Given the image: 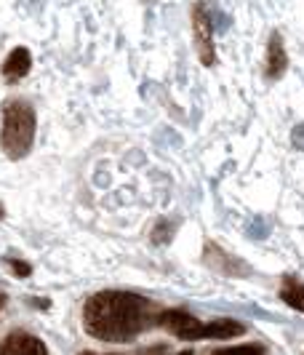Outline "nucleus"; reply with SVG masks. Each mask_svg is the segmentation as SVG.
<instances>
[{"mask_svg":"<svg viewBox=\"0 0 304 355\" xmlns=\"http://www.w3.org/2000/svg\"><path fill=\"white\" fill-rule=\"evenodd\" d=\"M294 144H296L299 150H304V123L294 128Z\"/></svg>","mask_w":304,"mask_h":355,"instance_id":"nucleus-13","label":"nucleus"},{"mask_svg":"<svg viewBox=\"0 0 304 355\" xmlns=\"http://www.w3.org/2000/svg\"><path fill=\"white\" fill-rule=\"evenodd\" d=\"M161 307L131 291H99L83 304V329L99 342L120 345L158 326Z\"/></svg>","mask_w":304,"mask_h":355,"instance_id":"nucleus-1","label":"nucleus"},{"mask_svg":"<svg viewBox=\"0 0 304 355\" xmlns=\"http://www.w3.org/2000/svg\"><path fill=\"white\" fill-rule=\"evenodd\" d=\"M6 265L14 270V275H17V278H30V275H33V265H30V262H21V259L8 257V259H6Z\"/></svg>","mask_w":304,"mask_h":355,"instance_id":"nucleus-11","label":"nucleus"},{"mask_svg":"<svg viewBox=\"0 0 304 355\" xmlns=\"http://www.w3.org/2000/svg\"><path fill=\"white\" fill-rule=\"evenodd\" d=\"M216 353H267L265 345H238V347H219Z\"/></svg>","mask_w":304,"mask_h":355,"instance_id":"nucleus-12","label":"nucleus"},{"mask_svg":"<svg viewBox=\"0 0 304 355\" xmlns=\"http://www.w3.org/2000/svg\"><path fill=\"white\" fill-rule=\"evenodd\" d=\"M280 300L288 304V307H294V310H299L304 313V284L302 281H296V278H283V284H280Z\"/></svg>","mask_w":304,"mask_h":355,"instance_id":"nucleus-9","label":"nucleus"},{"mask_svg":"<svg viewBox=\"0 0 304 355\" xmlns=\"http://www.w3.org/2000/svg\"><path fill=\"white\" fill-rule=\"evenodd\" d=\"M30 70H33V56H30V51H27L24 46H19V49H14V51L8 53L6 62H3V67H0L3 78H6L8 83L21 80Z\"/></svg>","mask_w":304,"mask_h":355,"instance_id":"nucleus-8","label":"nucleus"},{"mask_svg":"<svg viewBox=\"0 0 304 355\" xmlns=\"http://www.w3.org/2000/svg\"><path fill=\"white\" fill-rule=\"evenodd\" d=\"M0 219H3V206H0Z\"/></svg>","mask_w":304,"mask_h":355,"instance_id":"nucleus-15","label":"nucleus"},{"mask_svg":"<svg viewBox=\"0 0 304 355\" xmlns=\"http://www.w3.org/2000/svg\"><path fill=\"white\" fill-rule=\"evenodd\" d=\"M158 326L163 331L174 334L187 342H197V339H235L246 334V326L240 320L233 318H216L211 323L197 320L193 313L181 310V307H171V310H161L158 313Z\"/></svg>","mask_w":304,"mask_h":355,"instance_id":"nucleus-2","label":"nucleus"},{"mask_svg":"<svg viewBox=\"0 0 304 355\" xmlns=\"http://www.w3.org/2000/svg\"><path fill=\"white\" fill-rule=\"evenodd\" d=\"M6 307V294H0V310Z\"/></svg>","mask_w":304,"mask_h":355,"instance_id":"nucleus-14","label":"nucleus"},{"mask_svg":"<svg viewBox=\"0 0 304 355\" xmlns=\"http://www.w3.org/2000/svg\"><path fill=\"white\" fill-rule=\"evenodd\" d=\"M0 353H6V355H46L48 353V347H46L35 334H27V331H11L8 337L3 339Z\"/></svg>","mask_w":304,"mask_h":355,"instance_id":"nucleus-6","label":"nucleus"},{"mask_svg":"<svg viewBox=\"0 0 304 355\" xmlns=\"http://www.w3.org/2000/svg\"><path fill=\"white\" fill-rule=\"evenodd\" d=\"M193 30H195V46L197 59L203 67H214L216 64V49H214V21L211 14L203 3L193 6Z\"/></svg>","mask_w":304,"mask_h":355,"instance_id":"nucleus-4","label":"nucleus"},{"mask_svg":"<svg viewBox=\"0 0 304 355\" xmlns=\"http://www.w3.org/2000/svg\"><path fill=\"white\" fill-rule=\"evenodd\" d=\"M288 70V53L283 49L280 33H272L267 43V56H265V75L269 80H280Z\"/></svg>","mask_w":304,"mask_h":355,"instance_id":"nucleus-7","label":"nucleus"},{"mask_svg":"<svg viewBox=\"0 0 304 355\" xmlns=\"http://www.w3.org/2000/svg\"><path fill=\"white\" fill-rule=\"evenodd\" d=\"M203 262H206V267H208L211 272L224 275V278H249V272H251V267L246 265L243 259H238L230 251L219 249L211 241L203 246Z\"/></svg>","mask_w":304,"mask_h":355,"instance_id":"nucleus-5","label":"nucleus"},{"mask_svg":"<svg viewBox=\"0 0 304 355\" xmlns=\"http://www.w3.org/2000/svg\"><path fill=\"white\" fill-rule=\"evenodd\" d=\"M174 232H177V222H171V219H161V222H155V227H152V243L155 246H166L171 238H174Z\"/></svg>","mask_w":304,"mask_h":355,"instance_id":"nucleus-10","label":"nucleus"},{"mask_svg":"<svg viewBox=\"0 0 304 355\" xmlns=\"http://www.w3.org/2000/svg\"><path fill=\"white\" fill-rule=\"evenodd\" d=\"M35 110L33 105L14 99L3 105V128H0V147L6 153V158L21 160L30 155L33 144H35Z\"/></svg>","mask_w":304,"mask_h":355,"instance_id":"nucleus-3","label":"nucleus"}]
</instances>
